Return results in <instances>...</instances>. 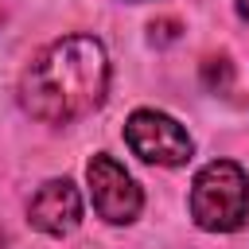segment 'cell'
<instances>
[{
    "instance_id": "cell-6",
    "label": "cell",
    "mask_w": 249,
    "mask_h": 249,
    "mask_svg": "<svg viewBox=\"0 0 249 249\" xmlns=\"http://www.w3.org/2000/svg\"><path fill=\"white\" fill-rule=\"evenodd\" d=\"M179 39V23L175 19H156L152 23V43H171Z\"/></svg>"
},
{
    "instance_id": "cell-1",
    "label": "cell",
    "mask_w": 249,
    "mask_h": 249,
    "mask_svg": "<svg viewBox=\"0 0 249 249\" xmlns=\"http://www.w3.org/2000/svg\"><path fill=\"white\" fill-rule=\"evenodd\" d=\"M109 86V58L93 35H66L43 47L19 78V101L35 121L70 124L93 113Z\"/></svg>"
},
{
    "instance_id": "cell-8",
    "label": "cell",
    "mask_w": 249,
    "mask_h": 249,
    "mask_svg": "<svg viewBox=\"0 0 249 249\" xmlns=\"http://www.w3.org/2000/svg\"><path fill=\"white\" fill-rule=\"evenodd\" d=\"M237 12H241V16L249 19V0H237Z\"/></svg>"
},
{
    "instance_id": "cell-9",
    "label": "cell",
    "mask_w": 249,
    "mask_h": 249,
    "mask_svg": "<svg viewBox=\"0 0 249 249\" xmlns=\"http://www.w3.org/2000/svg\"><path fill=\"white\" fill-rule=\"evenodd\" d=\"M0 249H4V230H0Z\"/></svg>"
},
{
    "instance_id": "cell-2",
    "label": "cell",
    "mask_w": 249,
    "mask_h": 249,
    "mask_svg": "<svg viewBox=\"0 0 249 249\" xmlns=\"http://www.w3.org/2000/svg\"><path fill=\"white\" fill-rule=\"evenodd\" d=\"M191 218L210 233H230L249 222V175L233 160L206 163L191 183Z\"/></svg>"
},
{
    "instance_id": "cell-4",
    "label": "cell",
    "mask_w": 249,
    "mask_h": 249,
    "mask_svg": "<svg viewBox=\"0 0 249 249\" xmlns=\"http://www.w3.org/2000/svg\"><path fill=\"white\" fill-rule=\"evenodd\" d=\"M86 179H89V195H93V210L113 222V226H124L140 214L144 198H140V187L132 183V175L105 152H97L89 163H86Z\"/></svg>"
},
{
    "instance_id": "cell-5",
    "label": "cell",
    "mask_w": 249,
    "mask_h": 249,
    "mask_svg": "<svg viewBox=\"0 0 249 249\" xmlns=\"http://www.w3.org/2000/svg\"><path fill=\"white\" fill-rule=\"evenodd\" d=\"M82 218V198H78V187L70 179H51L35 191V198L27 202V222L51 237H62L78 226Z\"/></svg>"
},
{
    "instance_id": "cell-3",
    "label": "cell",
    "mask_w": 249,
    "mask_h": 249,
    "mask_svg": "<svg viewBox=\"0 0 249 249\" xmlns=\"http://www.w3.org/2000/svg\"><path fill=\"white\" fill-rule=\"evenodd\" d=\"M124 140L144 163H163V167H179L195 152L187 128L156 109H136L124 124Z\"/></svg>"
},
{
    "instance_id": "cell-7",
    "label": "cell",
    "mask_w": 249,
    "mask_h": 249,
    "mask_svg": "<svg viewBox=\"0 0 249 249\" xmlns=\"http://www.w3.org/2000/svg\"><path fill=\"white\" fill-rule=\"evenodd\" d=\"M218 82H230V62L226 58H210L206 62V86H218Z\"/></svg>"
}]
</instances>
